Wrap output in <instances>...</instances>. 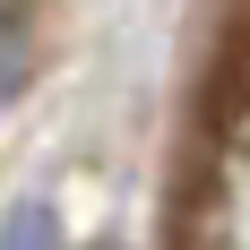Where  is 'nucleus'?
I'll list each match as a JSON object with an SVG mask.
<instances>
[{
	"instance_id": "nucleus-1",
	"label": "nucleus",
	"mask_w": 250,
	"mask_h": 250,
	"mask_svg": "<svg viewBox=\"0 0 250 250\" xmlns=\"http://www.w3.org/2000/svg\"><path fill=\"white\" fill-rule=\"evenodd\" d=\"M26 78H35V26L18 0H0V104H18Z\"/></svg>"
},
{
	"instance_id": "nucleus-2",
	"label": "nucleus",
	"mask_w": 250,
	"mask_h": 250,
	"mask_svg": "<svg viewBox=\"0 0 250 250\" xmlns=\"http://www.w3.org/2000/svg\"><path fill=\"white\" fill-rule=\"evenodd\" d=\"M0 250H61V216H52L43 199L9 207V225H0Z\"/></svg>"
},
{
	"instance_id": "nucleus-3",
	"label": "nucleus",
	"mask_w": 250,
	"mask_h": 250,
	"mask_svg": "<svg viewBox=\"0 0 250 250\" xmlns=\"http://www.w3.org/2000/svg\"><path fill=\"white\" fill-rule=\"evenodd\" d=\"M104 250H112V242H104Z\"/></svg>"
}]
</instances>
